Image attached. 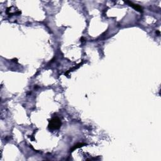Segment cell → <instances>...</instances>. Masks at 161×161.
Returning a JSON list of instances; mask_svg holds the SVG:
<instances>
[{
    "instance_id": "6da1fadb",
    "label": "cell",
    "mask_w": 161,
    "mask_h": 161,
    "mask_svg": "<svg viewBox=\"0 0 161 161\" xmlns=\"http://www.w3.org/2000/svg\"><path fill=\"white\" fill-rule=\"evenodd\" d=\"M61 125V120L58 118H54L49 121V127L51 130L59 129Z\"/></svg>"
},
{
    "instance_id": "7a4b0ae2",
    "label": "cell",
    "mask_w": 161,
    "mask_h": 161,
    "mask_svg": "<svg viewBox=\"0 0 161 161\" xmlns=\"http://www.w3.org/2000/svg\"><path fill=\"white\" fill-rule=\"evenodd\" d=\"M126 3L128 4H129L130 6H131V7H132V8H133L135 10L140 11V12H142V8L141 7H140L139 5L133 4L132 2H130V1H126Z\"/></svg>"
},
{
    "instance_id": "3957f363",
    "label": "cell",
    "mask_w": 161,
    "mask_h": 161,
    "mask_svg": "<svg viewBox=\"0 0 161 161\" xmlns=\"http://www.w3.org/2000/svg\"><path fill=\"white\" fill-rule=\"evenodd\" d=\"M86 145L85 144H76V145H74V147H72V148H71V152H72L73 150H74L75 149H76V148L83 147V145Z\"/></svg>"
}]
</instances>
